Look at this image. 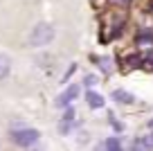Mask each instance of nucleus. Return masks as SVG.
I'll return each instance as SVG.
<instances>
[{"mask_svg": "<svg viewBox=\"0 0 153 151\" xmlns=\"http://www.w3.org/2000/svg\"><path fill=\"white\" fill-rule=\"evenodd\" d=\"M54 38V27L50 23H38L36 27L32 29V34H29V45L32 47H43L48 45V43H52Z\"/></svg>", "mask_w": 153, "mask_h": 151, "instance_id": "nucleus-1", "label": "nucleus"}, {"mask_svg": "<svg viewBox=\"0 0 153 151\" xmlns=\"http://www.w3.org/2000/svg\"><path fill=\"white\" fill-rule=\"evenodd\" d=\"M11 138H14V142L18 147H32V144H36V142H38L41 133H38L36 129L25 126V129H16V131L11 133Z\"/></svg>", "mask_w": 153, "mask_h": 151, "instance_id": "nucleus-2", "label": "nucleus"}, {"mask_svg": "<svg viewBox=\"0 0 153 151\" xmlns=\"http://www.w3.org/2000/svg\"><path fill=\"white\" fill-rule=\"evenodd\" d=\"M79 97V86H70V88L65 90V93H61L59 95V99H56V106H68L70 102H74V99Z\"/></svg>", "mask_w": 153, "mask_h": 151, "instance_id": "nucleus-3", "label": "nucleus"}, {"mask_svg": "<svg viewBox=\"0 0 153 151\" xmlns=\"http://www.w3.org/2000/svg\"><path fill=\"white\" fill-rule=\"evenodd\" d=\"M86 102L90 108H104V104H106V99L99 93H95V90H88L86 93Z\"/></svg>", "mask_w": 153, "mask_h": 151, "instance_id": "nucleus-4", "label": "nucleus"}, {"mask_svg": "<svg viewBox=\"0 0 153 151\" xmlns=\"http://www.w3.org/2000/svg\"><path fill=\"white\" fill-rule=\"evenodd\" d=\"M135 43H137V45H153V29H144V32H140L137 38H135Z\"/></svg>", "mask_w": 153, "mask_h": 151, "instance_id": "nucleus-5", "label": "nucleus"}, {"mask_svg": "<svg viewBox=\"0 0 153 151\" xmlns=\"http://www.w3.org/2000/svg\"><path fill=\"white\" fill-rule=\"evenodd\" d=\"M113 97H115V102H120V104H133V99H135L133 95L126 93V90H115Z\"/></svg>", "mask_w": 153, "mask_h": 151, "instance_id": "nucleus-6", "label": "nucleus"}, {"mask_svg": "<svg viewBox=\"0 0 153 151\" xmlns=\"http://www.w3.org/2000/svg\"><path fill=\"white\" fill-rule=\"evenodd\" d=\"M9 70H11V61L0 54V79H5V77L9 75Z\"/></svg>", "mask_w": 153, "mask_h": 151, "instance_id": "nucleus-7", "label": "nucleus"}, {"mask_svg": "<svg viewBox=\"0 0 153 151\" xmlns=\"http://www.w3.org/2000/svg\"><path fill=\"white\" fill-rule=\"evenodd\" d=\"M104 149H106V151H122V144H120V140H117V138H110V140H106Z\"/></svg>", "mask_w": 153, "mask_h": 151, "instance_id": "nucleus-8", "label": "nucleus"}, {"mask_svg": "<svg viewBox=\"0 0 153 151\" xmlns=\"http://www.w3.org/2000/svg\"><path fill=\"white\" fill-rule=\"evenodd\" d=\"M140 147H142L144 151H153V133H149V135H144L142 140H140Z\"/></svg>", "mask_w": 153, "mask_h": 151, "instance_id": "nucleus-9", "label": "nucleus"}, {"mask_svg": "<svg viewBox=\"0 0 153 151\" xmlns=\"http://www.w3.org/2000/svg\"><path fill=\"white\" fill-rule=\"evenodd\" d=\"M144 61H146V66H153V50H151V52H146V57H144Z\"/></svg>", "mask_w": 153, "mask_h": 151, "instance_id": "nucleus-10", "label": "nucleus"}, {"mask_svg": "<svg viewBox=\"0 0 153 151\" xmlns=\"http://www.w3.org/2000/svg\"><path fill=\"white\" fill-rule=\"evenodd\" d=\"M86 84L92 86V84H97V79H95V77H86Z\"/></svg>", "mask_w": 153, "mask_h": 151, "instance_id": "nucleus-11", "label": "nucleus"}, {"mask_svg": "<svg viewBox=\"0 0 153 151\" xmlns=\"http://www.w3.org/2000/svg\"><path fill=\"white\" fill-rule=\"evenodd\" d=\"M133 151H142V147H140V142H137V144L133 147Z\"/></svg>", "mask_w": 153, "mask_h": 151, "instance_id": "nucleus-12", "label": "nucleus"}, {"mask_svg": "<svg viewBox=\"0 0 153 151\" xmlns=\"http://www.w3.org/2000/svg\"><path fill=\"white\" fill-rule=\"evenodd\" d=\"M149 129H153V120H149Z\"/></svg>", "mask_w": 153, "mask_h": 151, "instance_id": "nucleus-13", "label": "nucleus"}, {"mask_svg": "<svg viewBox=\"0 0 153 151\" xmlns=\"http://www.w3.org/2000/svg\"><path fill=\"white\" fill-rule=\"evenodd\" d=\"M149 7H151V14H153V0H151V2H149Z\"/></svg>", "mask_w": 153, "mask_h": 151, "instance_id": "nucleus-14", "label": "nucleus"}]
</instances>
